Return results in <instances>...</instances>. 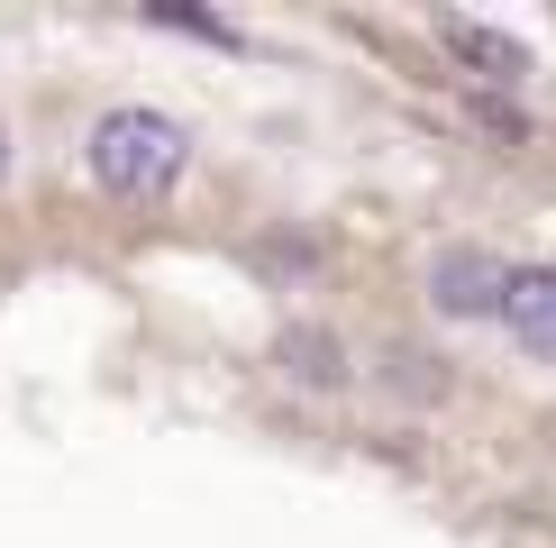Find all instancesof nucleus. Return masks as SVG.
Listing matches in <instances>:
<instances>
[{"instance_id":"nucleus-8","label":"nucleus","mask_w":556,"mask_h":548,"mask_svg":"<svg viewBox=\"0 0 556 548\" xmlns=\"http://www.w3.org/2000/svg\"><path fill=\"white\" fill-rule=\"evenodd\" d=\"M0 174H10V128H0Z\"/></svg>"},{"instance_id":"nucleus-5","label":"nucleus","mask_w":556,"mask_h":548,"mask_svg":"<svg viewBox=\"0 0 556 548\" xmlns=\"http://www.w3.org/2000/svg\"><path fill=\"white\" fill-rule=\"evenodd\" d=\"M438 46H447L466 74H483V83H529V46L483 28V18H438Z\"/></svg>"},{"instance_id":"nucleus-3","label":"nucleus","mask_w":556,"mask_h":548,"mask_svg":"<svg viewBox=\"0 0 556 548\" xmlns=\"http://www.w3.org/2000/svg\"><path fill=\"white\" fill-rule=\"evenodd\" d=\"M502 329L520 338V357L556 365V265H511V284H502Z\"/></svg>"},{"instance_id":"nucleus-7","label":"nucleus","mask_w":556,"mask_h":548,"mask_svg":"<svg viewBox=\"0 0 556 548\" xmlns=\"http://www.w3.org/2000/svg\"><path fill=\"white\" fill-rule=\"evenodd\" d=\"M155 28H192V37H228L211 10H155Z\"/></svg>"},{"instance_id":"nucleus-6","label":"nucleus","mask_w":556,"mask_h":548,"mask_svg":"<svg viewBox=\"0 0 556 548\" xmlns=\"http://www.w3.org/2000/svg\"><path fill=\"white\" fill-rule=\"evenodd\" d=\"M383 365H392V394H402V384H410V394H429V402L447 394V375H438V357H420V348H392Z\"/></svg>"},{"instance_id":"nucleus-2","label":"nucleus","mask_w":556,"mask_h":548,"mask_svg":"<svg viewBox=\"0 0 556 548\" xmlns=\"http://www.w3.org/2000/svg\"><path fill=\"white\" fill-rule=\"evenodd\" d=\"M502 284H511V265L493 257V247L456 238L429 257V311L438 320H502Z\"/></svg>"},{"instance_id":"nucleus-4","label":"nucleus","mask_w":556,"mask_h":548,"mask_svg":"<svg viewBox=\"0 0 556 548\" xmlns=\"http://www.w3.org/2000/svg\"><path fill=\"white\" fill-rule=\"evenodd\" d=\"M274 365H283L301 394H346V348H338V329H319V320H292V329L274 338Z\"/></svg>"},{"instance_id":"nucleus-1","label":"nucleus","mask_w":556,"mask_h":548,"mask_svg":"<svg viewBox=\"0 0 556 548\" xmlns=\"http://www.w3.org/2000/svg\"><path fill=\"white\" fill-rule=\"evenodd\" d=\"M83 165L101 183L110 201H165L182 165H192V128L165 120V110H101V120L83 128Z\"/></svg>"}]
</instances>
